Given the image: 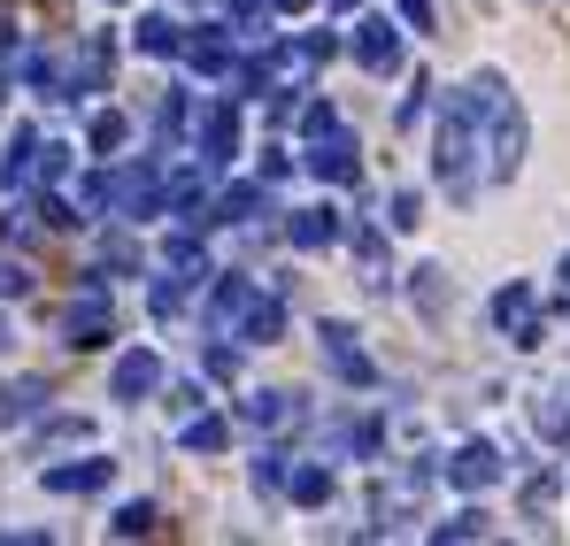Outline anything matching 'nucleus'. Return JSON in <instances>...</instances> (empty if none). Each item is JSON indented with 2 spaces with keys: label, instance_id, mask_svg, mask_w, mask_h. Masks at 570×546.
Instances as JSON below:
<instances>
[{
  "label": "nucleus",
  "instance_id": "4468645a",
  "mask_svg": "<svg viewBox=\"0 0 570 546\" xmlns=\"http://www.w3.org/2000/svg\"><path fill=\"white\" fill-rule=\"evenodd\" d=\"M285 493H293V500H332V469H316V461H301V469L285 477Z\"/></svg>",
  "mask_w": 570,
  "mask_h": 546
},
{
  "label": "nucleus",
  "instance_id": "7ed1b4c3",
  "mask_svg": "<svg viewBox=\"0 0 570 546\" xmlns=\"http://www.w3.org/2000/svg\"><path fill=\"white\" fill-rule=\"evenodd\" d=\"M308 139H316V147H308V170H316V178L347 185L355 170H363V162H355V139H347L340 123H324V131H308Z\"/></svg>",
  "mask_w": 570,
  "mask_h": 546
},
{
  "label": "nucleus",
  "instance_id": "f3484780",
  "mask_svg": "<svg viewBox=\"0 0 570 546\" xmlns=\"http://www.w3.org/2000/svg\"><path fill=\"white\" fill-rule=\"evenodd\" d=\"M139 47H147V54H178V23H170V16H147V23H139Z\"/></svg>",
  "mask_w": 570,
  "mask_h": 546
},
{
  "label": "nucleus",
  "instance_id": "4be33fe9",
  "mask_svg": "<svg viewBox=\"0 0 570 546\" xmlns=\"http://www.w3.org/2000/svg\"><path fill=\"white\" fill-rule=\"evenodd\" d=\"M332 8H355V0H332Z\"/></svg>",
  "mask_w": 570,
  "mask_h": 546
},
{
  "label": "nucleus",
  "instance_id": "423d86ee",
  "mask_svg": "<svg viewBox=\"0 0 570 546\" xmlns=\"http://www.w3.org/2000/svg\"><path fill=\"white\" fill-rule=\"evenodd\" d=\"M324 355H332V369H340L347 385H371V363H363V347H355V331H347V324H332V331H324Z\"/></svg>",
  "mask_w": 570,
  "mask_h": 546
},
{
  "label": "nucleus",
  "instance_id": "0eeeda50",
  "mask_svg": "<svg viewBox=\"0 0 570 546\" xmlns=\"http://www.w3.org/2000/svg\"><path fill=\"white\" fill-rule=\"evenodd\" d=\"M285 239H293V247H332V239H340V208H301V216L285 224Z\"/></svg>",
  "mask_w": 570,
  "mask_h": 546
},
{
  "label": "nucleus",
  "instance_id": "f257e3e1",
  "mask_svg": "<svg viewBox=\"0 0 570 546\" xmlns=\"http://www.w3.org/2000/svg\"><path fill=\"white\" fill-rule=\"evenodd\" d=\"M517 147H524V116H517V100L501 78H478L448 100V116H440V185H448V200H478L493 178H509L517 170Z\"/></svg>",
  "mask_w": 570,
  "mask_h": 546
},
{
  "label": "nucleus",
  "instance_id": "f8f14e48",
  "mask_svg": "<svg viewBox=\"0 0 570 546\" xmlns=\"http://www.w3.org/2000/svg\"><path fill=\"white\" fill-rule=\"evenodd\" d=\"M216 216H224V224H247V216H271V185H232V192L216 200Z\"/></svg>",
  "mask_w": 570,
  "mask_h": 546
},
{
  "label": "nucleus",
  "instance_id": "1a4fd4ad",
  "mask_svg": "<svg viewBox=\"0 0 570 546\" xmlns=\"http://www.w3.org/2000/svg\"><path fill=\"white\" fill-rule=\"evenodd\" d=\"M448 477H455V485H471V493H478V485H493V477H501V455H493V447H478V439H471L463 455L448 461Z\"/></svg>",
  "mask_w": 570,
  "mask_h": 546
},
{
  "label": "nucleus",
  "instance_id": "aec40b11",
  "mask_svg": "<svg viewBox=\"0 0 570 546\" xmlns=\"http://www.w3.org/2000/svg\"><path fill=\"white\" fill-rule=\"evenodd\" d=\"M263 8H271V0H232V16H239V23H263Z\"/></svg>",
  "mask_w": 570,
  "mask_h": 546
},
{
  "label": "nucleus",
  "instance_id": "9b49d317",
  "mask_svg": "<svg viewBox=\"0 0 570 546\" xmlns=\"http://www.w3.org/2000/svg\"><path fill=\"white\" fill-rule=\"evenodd\" d=\"M355 54H363V70H393V62H401V39H393V23H363Z\"/></svg>",
  "mask_w": 570,
  "mask_h": 546
},
{
  "label": "nucleus",
  "instance_id": "a211bd4d",
  "mask_svg": "<svg viewBox=\"0 0 570 546\" xmlns=\"http://www.w3.org/2000/svg\"><path fill=\"white\" fill-rule=\"evenodd\" d=\"M224 439H232V424H224V416H200V424L186 431V447H224Z\"/></svg>",
  "mask_w": 570,
  "mask_h": 546
},
{
  "label": "nucleus",
  "instance_id": "412c9836",
  "mask_svg": "<svg viewBox=\"0 0 570 546\" xmlns=\"http://www.w3.org/2000/svg\"><path fill=\"white\" fill-rule=\"evenodd\" d=\"M23 285H31V277L16 270V262H0V292H23Z\"/></svg>",
  "mask_w": 570,
  "mask_h": 546
},
{
  "label": "nucleus",
  "instance_id": "ddd939ff",
  "mask_svg": "<svg viewBox=\"0 0 570 546\" xmlns=\"http://www.w3.org/2000/svg\"><path fill=\"white\" fill-rule=\"evenodd\" d=\"M239 416H247L255 431H278V424H293V408H285V393H255V400H247Z\"/></svg>",
  "mask_w": 570,
  "mask_h": 546
},
{
  "label": "nucleus",
  "instance_id": "f03ea898",
  "mask_svg": "<svg viewBox=\"0 0 570 546\" xmlns=\"http://www.w3.org/2000/svg\"><path fill=\"white\" fill-rule=\"evenodd\" d=\"M278 324H285V308L263 292V285H247V277H224L216 285V300H208V331L216 339H278Z\"/></svg>",
  "mask_w": 570,
  "mask_h": 546
},
{
  "label": "nucleus",
  "instance_id": "6ab92c4d",
  "mask_svg": "<svg viewBox=\"0 0 570 546\" xmlns=\"http://www.w3.org/2000/svg\"><path fill=\"white\" fill-rule=\"evenodd\" d=\"M116 139H124V116H94V147H100V155H108Z\"/></svg>",
  "mask_w": 570,
  "mask_h": 546
},
{
  "label": "nucleus",
  "instance_id": "2eb2a0df",
  "mask_svg": "<svg viewBox=\"0 0 570 546\" xmlns=\"http://www.w3.org/2000/svg\"><path fill=\"white\" fill-rule=\"evenodd\" d=\"M47 485H55V493H94V485H108V461H86V469H47Z\"/></svg>",
  "mask_w": 570,
  "mask_h": 546
},
{
  "label": "nucleus",
  "instance_id": "20e7f679",
  "mask_svg": "<svg viewBox=\"0 0 570 546\" xmlns=\"http://www.w3.org/2000/svg\"><path fill=\"white\" fill-rule=\"evenodd\" d=\"M70 347H108V292L100 285L70 300Z\"/></svg>",
  "mask_w": 570,
  "mask_h": 546
},
{
  "label": "nucleus",
  "instance_id": "39448f33",
  "mask_svg": "<svg viewBox=\"0 0 570 546\" xmlns=\"http://www.w3.org/2000/svg\"><path fill=\"white\" fill-rule=\"evenodd\" d=\"M493 324H501L517 347H532V339H540V308H532V292H524V285H509V292L493 300Z\"/></svg>",
  "mask_w": 570,
  "mask_h": 546
},
{
  "label": "nucleus",
  "instance_id": "9d476101",
  "mask_svg": "<svg viewBox=\"0 0 570 546\" xmlns=\"http://www.w3.org/2000/svg\"><path fill=\"white\" fill-rule=\"evenodd\" d=\"M163 385V363L155 355H124L116 363V400H139V393H155Z\"/></svg>",
  "mask_w": 570,
  "mask_h": 546
},
{
  "label": "nucleus",
  "instance_id": "6e6552de",
  "mask_svg": "<svg viewBox=\"0 0 570 546\" xmlns=\"http://www.w3.org/2000/svg\"><path fill=\"white\" fill-rule=\"evenodd\" d=\"M186 54H193V70H200V78H232V39H224V23H208Z\"/></svg>",
  "mask_w": 570,
  "mask_h": 546
},
{
  "label": "nucleus",
  "instance_id": "5701e85b",
  "mask_svg": "<svg viewBox=\"0 0 570 546\" xmlns=\"http://www.w3.org/2000/svg\"><path fill=\"white\" fill-rule=\"evenodd\" d=\"M285 8H301V0H285Z\"/></svg>",
  "mask_w": 570,
  "mask_h": 546
},
{
  "label": "nucleus",
  "instance_id": "dca6fc26",
  "mask_svg": "<svg viewBox=\"0 0 570 546\" xmlns=\"http://www.w3.org/2000/svg\"><path fill=\"white\" fill-rule=\"evenodd\" d=\"M39 400H47V385H39V377H23V385H8V393H0V416L16 424V416H31Z\"/></svg>",
  "mask_w": 570,
  "mask_h": 546
}]
</instances>
